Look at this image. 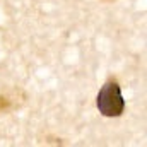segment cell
<instances>
[{
  "label": "cell",
  "instance_id": "cell-1",
  "mask_svg": "<svg viewBox=\"0 0 147 147\" xmlns=\"http://www.w3.org/2000/svg\"><path fill=\"white\" fill-rule=\"evenodd\" d=\"M98 110L105 116H120L125 110V99L116 82H106L96 99Z\"/></svg>",
  "mask_w": 147,
  "mask_h": 147
}]
</instances>
